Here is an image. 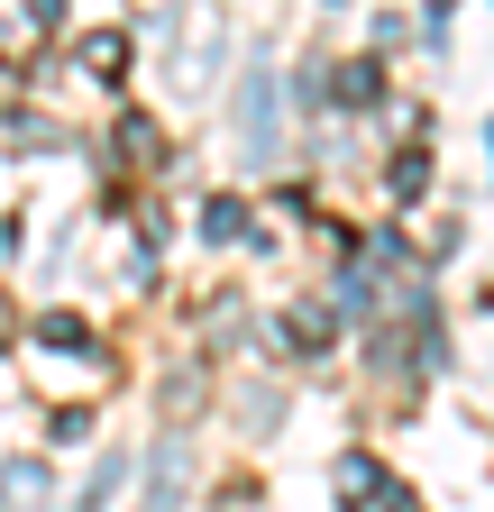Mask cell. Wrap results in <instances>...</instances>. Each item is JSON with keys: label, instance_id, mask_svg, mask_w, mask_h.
<instances>
[{"label": "cell", "instance_id": "1", "mask_svg": "<svg viewBox=\"0 0 494 512\" xmlns=\"http://www.w3.org/2000/svg\"><path fill=\"white\" fill-rule=\"evenodd\" d=\"M83 64H92L101 83H110V74H119V37H92V46H83Z\"/></svg>", "mask_w": 494, "mask_h": 512}, {"label": "cell", "instance_id": "2", "mask_svg": "<svg viewBox=\"0 0 494 512\" xmlns=\"http://www.w3.org/2000/svg\"><path fill=\"white\" fill-rule=\"evenodd\" d=\"M202 229H211V238H238V229H247V211H238V202H211V220H202Z\"/></svg>", "mask_w": 494, "mask_h": 512}]
</instances>
